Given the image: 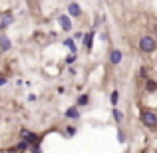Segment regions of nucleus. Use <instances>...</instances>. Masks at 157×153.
I'll use <instances>...</instances> for the list:
<instances>
[{
  "mask_svg": "<svg viewBox=\"0 0 157 153\" xmlns=\"http://www.w3.org/2000/svg\"><path fill=\"white\" fill-rule=\"evenodd\" d=\"M139 50L141 52H153L155 50V38H151V36H143L141 40H139Z\"/></svg>",
  "mask_w": 157,
  "mask_h": 153,
  "instance_id": "obj_1",
  "label": "nucleus"
},
{
  "mask_svg": "<svg viewBox=\"0 0 157 153\" xmlns=\"http://www.w3.org/2000/svg\"><path fill=\"white\" fill-rule=\"evenodd\" d=\"M141 121L145 123L147 127H155L157 125V115L153 113V111H143L141 113Z\"/></svg>",
  "mask_w": 157,
  "mask_h": 153,
  "instance_id": "obj_2",
  "label": "nucleus"
},
{
  "mask_svg": "<svg viewBox=\"0 0 157 153\" xmlns=\"http://www.w3.org/2000/svg\"><path fill=\"white\" fill-rule=\"evenodd\" d=\"M12 22H14V16H12V12H4V14H0V30L8 28Z\"/></svg>",
  "mask_w": 157,
  "mask_h": 153,
  "instance_id": "obj_3",
  "label": "nucleus"
},
{
  "mask_svg": "<svg viewBox=\"0 0 157 153\" xmlns=\"http://www.w3.org/2000/svg\"><path fill=\"white\" fill-rule=\"evenodd\" d=\"M22 139L28 143V145H34V143H38V135L36 133H32V131H28V129H22Z\"/></svg>",
  "mask_w": 157,
  "mask_h": 153,
  "instance_id": "obj_4",
  "label": "nucleus"
},
{
  "mask_svg": "<svg viewBox=\"0 0 157 153\" xmlns=\"http://www.w3.org/2000/svg\"><path fill=\"white\" fill-rule=\"evenodd\" d=\"M94 36H96V32H94V30L82 36V38H84V42H86V50H90V52H92V46H94Z\"/></svg>",
  "mask_w": 157,
  "mask_h": 153,
  "instance_id": "obj_5",
  "label": "nucleus"
},
{
  "mask_svg": "<svg viewBox=\"0 0 157 153\" xmlns=\"http://www.w3.org/2000/svg\"><path fill=\"white\" fill-rule=\"evenodd\" d=\"M60 26H62L64 32L72 30V20H70V16H60Z\"/></svg>",
  "mask_w": 157,
  "mask_h": 153,
  "instance_id": "obj_6",
  "label": "nucleus"
},
{
  "mask_svg": "<svg viewBox=\"0 0 157 153\" xmlns=\"http://www.w3.org/2000/svg\"><path fill=\"white\" fill-rule=\"evenodd\" d=\"M64 115H66L68 119H78V117H80V109H78L76 105H72V107H68V109H66Z\"/></svg>",
  "mask_w": 157,
  "mask_h": 153,
  "instance_id": "obj_7",
  "label": "nucleus"
},
{
  "mask_svg": "<svg viewBox=\"0 0 157 153\" xmlns=\"http://www.w3.org/2000/svg\"><path fill=\"white\" fill-rule=\"evenodd\" d=\"M121 58H123V54L119 52V50H111V54H109V62L113 66H117L119 62H121Z\"/></svg>",
  "mask_w": 157,
  "mask_h": 153,
  "instance_id": "obj_8",
  "label": "nucleus"
},
{
  "mask_svg": "<svg viewBox=\"0 0 157 153\" xmlns=\"http://www.w3.org/2000/svg\"><path fill=\"white\" fill-rule=\"evenodd\" d=\"M68 12H70V16H76V18H78V16L82 14V8H80V4H78V2H72V4L68 6Z\"/></svg>",
  "mask_w": 157,
  "mask_h": 153,
  "instance_id": "obj_9",
  "label": "nucleus"
},
{
  "mask_svg": "<svg viewBox=\"0 0 157 153\" xmlns=\"http://www.w3.org/2000/svg\"><path fill=\"white\" fill-rule=\"evenodd\" d=\"M12 48V42L6 38V36H0V52H6Z\"/></svg>",
  "mask_w": 157,
  "mask_h": 153,
  "instance_id": "obj_10",
  "label": "nucleus"
},
{
  "mask_svg": "<svg viewBox=\"0 0 157 153\" xmlns=\"http://www.w3.org/2000/svg\"><path fill=\"white\" fill-rule=\"evenodd\" d=\"M145 90H147L149 94H153L155 90H157V82H153V80H147V82H145Z\"/></svg>",
  "mask_w": 157,
  "mask_h": 153,
  "instance_id": "obj_11",
  "label": "nucleus"
},
{
  "mask_svg": "<svg viewBox=\"0 0 157 153\" xmlns=\"http://www.w3.org/2000/svg\"><path fill=\"white\" fill-rule=\"evenodd\" d=\"M90 103V96L88 94H82L80 98H78V105H88Z\"/></svg>",
  "mask_w": 157,
  "mask_h": 153,
  "instance_id": "obj_12",
  "label": "nucleus"
},
{
  "mask_svg": "<svg viewBox=\"0 0 157 153\" xmlns=\"http://www.w3.org/2000/svg\"><path fill=\"white\" fill-rule=\"evenodd\" d=\"M109 101L113 103V105H117V101H119V92H117V90H113V92H111V100Z\"/></svg>",
  "mask_w": 157,
  "mask_h": 153,
  "instance_id": "obj_13",
  "label": "nucleus"
},
{
  "mask_svg": "<svg viewBox=\"0 0 157 153\" xmlns=\"http://www.w3.org/2000/svg\"><path fill=\"white\" fill-rule=\"evenodd\" d=\"M113 119L117 123H121V119H123V111H119V109H113Z\"/></svg>",
  "mask_w": 157,
  "mask_h": 153,
  "instance_id": "obj_14",
  "label": "nucleus"
},
{
  "mask_svg": "<svg viewBox=\"0 0 157 153\" xmlns=\"http://www.w3.org/2000/svg\"><path fill=\"white\" fill-rule=\"evenodd\" d=\"M76 127H74V125H70V127H66V135H68V137H74V135H76Z\"/></svg>",
  "mask_w": 157,
  "mask_h": 153,
  "instance_id": "obj_15",
  "label": "nucleus"
},
{
  "mask_svg": "<svg viewBox=\"0 0 157 153\" xmlns=\"http://www.w3.org/2000/svg\"><path fill=\"white\" fill-rule=\"evenodd\" d=\"M28 147H30V145H28L26 141H22V143H18V145H16V151H26Z\"/></svg>",
  "mask_w": 157,
  "mask_h": 153,
  "instance_id": "obj_16",
  "label": "nucleus"
},
{
  "mask_svg": "<svg viewBox=\"0 0 157 153\" xmlns=\"http://www.w3.org/2000/svg\"><path fill=\"white\" fill-rule=\"evenodd\" d=\"M74 60H76V54H70V56L68 58H66V62H68V64H72V62Z\"/></svg>",
  "mask_w": 157,
  "mask_h": 153,
  "instance_id": "obj_17",
  "label": "nucleus"
},
{
  "mask_svg": "<svg viewBox=\"0 0 157 153\" xmlns=\"http://www.w3.org/2000/svg\"><path fill=\"white\" fill-rule=\"evenodd\" d=\"M32 147H34V149H32V153H42V149H40V147H38V143H34V145H32Z\"/></svg>",
  "mask_w": 157,
  "mask_h": 153,
  "instance_id": "obj_18",
  "label": "nucleus"
},
{
  "mask_svg": "<svg viewBox=\"0 0 157 153\" xmlns=\"http://www.w3.org/2000/svg\"><path fill=\"white\" fill-rule=\"evenodd\" d=\"M4 84H6V78H4V76H0V86H4Z\"/></svg>",
  "mask_w": 157,
  "mask_h": 153,
  "instance_id": "obj_19",
  "label": "nucleus"
},
{
  "mask_svg": "<svg viewBox=\"0 0 157 153\" xmlns=\"http://www.w3.org/2000/svg\"><path fill=\"white\" fill-rule=\"evenodd\" d=\"M8 153H16V151H8Z\"/></svg>",
  "mask_w": 157,
  "mask_h": 153,
  "instance_id": "obj_20",
  "label": "nucleus"
}]
</instances>
